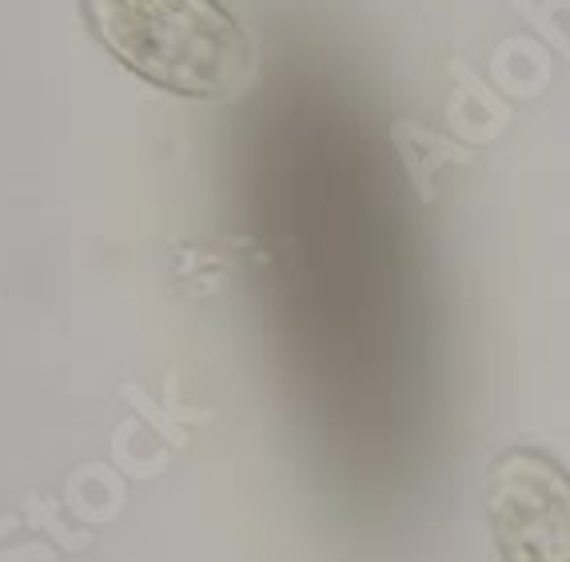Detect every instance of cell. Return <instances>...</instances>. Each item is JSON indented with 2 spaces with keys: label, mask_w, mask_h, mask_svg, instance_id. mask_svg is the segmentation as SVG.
Here are the masks:
<instances>
[{
  "label": "cell",
  "mask_w": 570,
  "mask_h": 562,
  "mask_svg": "<svg viewBox=\"0 0 570 562\" xmlns=\"http://www.w3.org/2000/svg\"><path fill=\"white\" fill-rule=\"evenodd\" d=\"M96 40L148 85L232 96L252 72V40L219 0H85Z\"/></svg>",
  "instance_id": "1"
},
{
  "label": "cell",
  "mask_w": 570,
  "mask_h": 562,
  "mask_svg": "<svg viewBox=\"0 0 570 562\" xmlns=\"http://www.w3.org/2000/svg\"><path fill=\"white\" fill-rule=\"evenodd\" d=\"M487 523L503 562H570V471L534 447L494 455Z\"/></svg>",
  "instance_id": "2"
}]
</instances>
